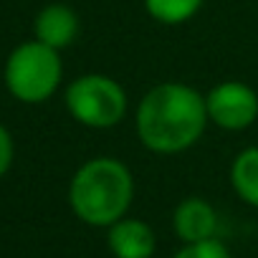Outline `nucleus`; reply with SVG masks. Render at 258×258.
Here are the masks:
<instances>
[{"instance_id":"obj_1","label":"nucleus","mask_w":258,"mask_h":258,"mask_svg":"<svg viewBox=\"0 0 258 258\" xmlns=\"http://www.w3.org/2000/svg\"><path fill=\"white\" fill-rule=\"evenodd\" d=\"M210 124L205 94L182 81L152 86L137 106L135 129L140 142L155 155H180L200 142Z\"/></svg>"},{"instance_id":"obj_2","label":"nucleus","mask_w":258,"mask_h":258,"mask_svg":"<svg viewBox=\"0 0 258 258\" xmlns=\"http://www.w3.org/2000/svg\"><path fill=\"white\" fill-rule=\"evenodd\" d=\"M135 198V177L116 157L86 160L71 177L69 205L79 220L109 228L121 220Z\"/></svg>"},{"instance_id":"obj_3","label":"nucleus","mask_w":258,"mask_h":258,"mask_svg":"<svg viewBox=\"0 0 258 258\" xmlns=\"http://www.w3.org/2000/svg\"><path fill=\"white\" fill-rule=\"evenodd\" d=\"M63 76V63L56 48L41 41L21 43L6 63V84L23 104H41L53 96Z\"/></svg>"},{"instance_id":"obj_4","label":"nucleus","mask_w":258,"mask_h":258,"mask_svg":"<svg viewBox=\"0 0 258 258\" xmlns=\"http://www.w3.org/2000/svg\"><path fill=\"white\" fill-rule=\"evenodd\" d=\"M69 114L89 129H111L126 116V91L106 74H84L63 94Z\"/></svg>"},{"instance_id":"obj_5","label":"nucleus","mask_w":258,"mask_h":258,"mask_svg":"<svg viewBox=\"0 0 258 258\" xmlns=\"http://www.w3.org/2000/svg\"><path fill=\"white\" fill-rule=\"evenodd\" d=\"M205 109L210 124L225 132H243L258 119V94L245 81L228 79L205 94Z\"/></svg>"},{"instance_id":"obj_6","label":"nucleus","mask_w":258,"mask_h":258,"mask_svg":"<svg viewBox=\"0 0 258 258\" xmlns=\"http://www.w3.org/2000/svg\"><path fill=\"white\" fill-rule=\"evenodd\" d=\"M172 230L182 243L210 240L218 233V213L205 198H185L172 213Z\"/></svg>"},{"instance_id":"obj_7","label":"nucleus","mask_w":258,"mask_h":258,"mask_svg":"<svg viewBox=\"0 0 258 258\" xmlns=\"http://www.w3.org/2000/svg\"><path fill=\"white\" fill-rule=\"evenodd\" d=\"M106 243L114 258H152L157 248L155 230L145 220L126 215L114 225H109Z\"/></svg>"},{"instance_id":"obj_8","label":"nucleus","mask_w":258,"mask_h":258,"mask_svg":"<svg viewBox=\"0 0 258 258\" xmlns=\"http://www.w3.org/2000/svg\"><path fill=\"white\" fill-rule=\"evenodd\" d=\"M33 33H36V41L56 51L69 48L79 36V13L66 3H51L36 16Z\"/></svg>"},{"instance_id":"obj_9","label":"nucleus","mask_w":258,"mask_h":258,"mask_svg":"<svg viewBox=\"0 0 258 258\" xmlns=\"http://www.w3.org/2000/svg\"><path fill=\"white\" fill-rule=\"evenodd\" d=\"M230 185L245 205L258 208V147H245L235 155L230 165Z\"/></svg>"},{"instance_id":"obj_10","label":"nucleus","mask_w":258,"mask_h":258,"mask_svg":"<svg viewBox=\"0 0 258 258\" xmlns=\"http://www.w3.org/2000/svg\"><path fill=\"white\" fill-rule=\"evenodd\" d=\"M205 0H145V11L162 26H182L192 21Z\"/></svg>"},{"instance_id":"obj_11","label":"nucleus","mask_w":258,"mask_h":258,"mask_svg":"<svg viewBox=\"0 0 258 258\" xmlns=\"http://www.w3.org/2000/svg\"><path fill=\"white\" fill-rule=\"evenodd\" d=\"M172 258H233V255L218 238H210L200 243H185Z\"/></svg>"},{"instance_id":"obj_12","label":"nucleus","mask_w":258,"mask_h":258,"mask_svg":"<svg viewBox=\"0 0 258 258\" xmlns=\"http://www.w3.org/2000/svg\"><path fill=\"white\" fill-rule=\"evenodd\" d=\"M13 155H16V147H13V137L11 132L0 124V177H3L11 165H13Z\"/></svg>"}]
</instances>
